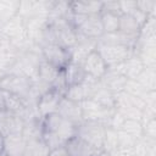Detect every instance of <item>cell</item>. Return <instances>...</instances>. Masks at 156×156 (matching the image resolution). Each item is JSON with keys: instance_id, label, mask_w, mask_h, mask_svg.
Segmentation results:
<instances>
[{"instance_id": "cell-1", "label": "cell", "mask_w": 156, "mask_h": 156, "mask_svg": "<svg viewBox=\"0 0 156 156\" xmlns=\"http://www.w3.org/2000/svg\"><path fill=\"white\" fill-rule=\"evenodd\" d=\"M77 126L65 119L58 113H52L43 118L41 139L50 150L65 146L66 143L76 136Z\"/></svg>"}, {"instance_id": "cell-2", "label": "cell", "mask_w": 156, "mask_h": 156, "mask_svg": "<svg viewBox=\"0 0 156 156\" xmlns=\"http://www.w3.org/2000/svg\"><path fill=\"white\" fill-rule=\"evenodd\" d=\"M106 126L95 121H83L77 126L76 135L98 150L102 151V143L105 136Z\"/></svg>"}, {"instance_id": "cell-3", "label": "cell", "mask_w": 156, "mask_h": 156, "mask_svg": "<svg viewBox=\"0 0 156 156\" xmlns=\"http://www.w3.org/2000/svg\"><path fill=\"white\" fill-rule=\"evenodd\" d=\"M96 51L102 57L104 62L107 67L116 66L118 63L124 62L129 56L134 54L132 48L122 46V45H112V44H102L98 41Z\"/></svg>"}, {"instance_id": "cell-4", "label": "cell", "mask_w": 156, "mask_h": 156, "mask_svg": "<svg viewBox=\"0 0 156 156\" xmlns=\"http://www.w3.org/2000/svg\"><path fill=\"white\" fill-rule=\"evenodd\" d=\"M79 105H80V110H82L83 121L100 122V123H104L106 127L108 124V121H110L112 113L115 112V108L105 107L93 99L84 100V101L79 102Z\"/></svg>"}, {"instance_id": "cell-5", "label": "cell", "mask_w": 156, "mask_h": 156, "mask_svg": "<svg viewBox=\"0 0 156 156\" xmlns=\"http://www.w3.org/2000/svg\"><path fill=\"white\" fill-rule=\"evenodd\" d=\"M30 87H32V80L20 74L6 73L0 79V89L7 93H11L13 95H17L22 99H26L29 96Z\"/></svg>"}, {"instance_id": "cell-6", "label": "cell", "mask_w": 156, "mask_h": 156, "mask_svg": "<svg viewBox=\"0 0 156 156\" xmlns=\"http://www.w3.org/2000/svg\"><path fill=\"white\" fill-rule=\"evenodd\" d=\"M99 85H100V79H95L93 77L87 76L82 83L68 87L65 91L63 98L76 102H82L84 100L91 99Z\"/></svg>"}, {"instance_id": "cell-7", "label": "cell", "mask_w": 156, "mask_h": 156, "mask_svg": "<svg viewBox=\"0 0 156 156\" xmlns=\"http://www.w3.org/2000/svg\"><path fill=\"white\" fill-rule=\"evenodd\" d=\"M43 57L46 62L58 69H65L71 62V51L56 44H48L41 48Z\"/></svg>"}, {"instance_id": "cell-8", "label": "cell", "mask_w": 156, "mask_h": 156, "mask_svg": "<svg viewBox=\"0 0 156 156\" xmlns=\"http://www.w3.org/2000/svg\"><path fill=\"white\" fill-rule=\"evenodd\" d=\"M127 77L123 74L122 71V65L118 63L116 66H111L107 67L106 73L102 76V78L100 79L102 87H105L107 90H110L111 93H113L115 95L123 91L126 83H127Z\"/></svg>"}, {"instance_id": "cell-9", "label": "cell", "mask_w": 156, "mask_h": 156, "mask_svg": "<svg viewBox=\"0 0 156 156\" xmlns=\"http://www.w3.org/2000/svg\"><path fill=\"white\" fill-rule=\"evenodd\" d=\"M62 98H63V95L52 88L50 90H48L45 94H43L37 101V110H38L39 116L41 118H44L49 115L56 113L58 104Z\"/></svg>"}, {"instance_id": "cell-10", "label": "cell", "mask_w": 156, "mask_h": 156, "mask_svg": "<svg viewBox=\"0 0 156 156\" xmlns=\"http://www.w3.org/2000/svg\"><path fill=\"white\" fill-rule=\"evenodd\" d=\"M79 35H83L89 39L99 40L104 35V28L99 15H90L84 18V21L76 28Z\"/></svg>"}, {"instance_id": "cell-11", "label": "cell", "mask_w": 156, "mask_h": 156, "mask_svg": "<svg viewBox=\"0 0 156 156\" xmlns=\"http://www.w3.org/2000/svg\"><path fill=\"white\" fill-rule=\"evenodd\" d=\"M24 121L15 113L0 110V134L6 136L9 134H21Z\"/></svg>"}, {"instance_id": "cell-12", "label": "cell", "mask_w": 156, "mask_h": 156, "mask_svg": "<svg viewBox=\"0 0 156 156\" xmlns=\"http://www.w3.org/2000/svg\"><path fill=\"white\" fill-rule=\"evenodd\" d=\"M82 67H83V69H84V72H85L87 76L93 77L95 79H101L102 76L107 71L106 63L104 62L102 57L100 56V54L96 50L91 51L85 57V60L82 63Z\"/></svg>"}, {"instance_id": "cell-13", "label": "cell", "mask_w": 156, "mask_h": 156, "mask_svg": "<svg viewBox=\"0 0 156 156\" xmlns=\"http://www.w3.org/2000/svg\"><path fill=\"white\" fill-rule=\"evenodd\" d=\"M77 35H78L77 44H76L72 49H69V51H71V61L82 65L83 61L85 60V57H87L91 51L96 50L98 40L85 38V37H83V35H79L78 33H77Z\"/></svg>"}, {"instance_id": "cell-14", "label": "cell", "mask_w": 156, "mask_h": 156, "mask_svg": "<svg viewBox=\"0 0 156 156\" xmlns=\"http://www.w3.org/2000/svg\"><path fill=\"white\" fill-rule=\"evenodd\" d=\"M56 113H58L61 117H63L65 119L72 122L76 126H78L80 122H83L82 110H80L79 102L68 100L66 98H62L61 99Z\"/></svg>"}, {"instance_id": "cell-15", "label": "cell", "mask_w": 156, "mask_h": 156, "mask_svg": "<svg viewBox=\"0 0 156 156\" xmlns=\"http://www.w3.org/2000/svg\"><path fill=\"white\" fill-rule=\"evenodd\" d=\"M68 156H99L101 150L95 149L77 135L69 139L65 145Z\"/></svg>"}, {"instance_id": "cell-16", "label": "cell", "mask_w": 156, "mask_h": 156, "mask_svg": "<svg viewBox=\"0 0 156 156\" xmlns=\"http://www.w3.org/2000/svg\"><path fill=\"white\" fill-rule=\"evenodd\" d=\"M20 51L7 39H0V68L7 73L17 61Z\"/></svg>"}, {"instance_id": "cell-17", "label": "cell", "mask_w": 156, "mask_h": 156, "mask_svg": "<svg viewBox=\"0 0 156 156\" xmlns=\"http://www.w3.org/2000/svg\"><path fill=\"white\" fill-rule=\"evenodd\" d=\"M24 34H27L24 21L17 15L12 20H10L5 24H2L0 39H7L11 41V40H15V39H17Z\"/></svg>"}, {"instance_id": "cell-18", "label": "cell", "mask_w": 156, "mask_h": 156, "mask_svg": "<svg viewBox=\"0 0 156 156\" xmlns=\"http://www.w3.org/2000/svg\"><path fill=\"white\" fill-rule=\"evenodd\" d=\"M27 141L22 134H9L4 136V154L7 156H23Z\"/></svg>"}, {"instance_id": "cell-19", "label": "cell", "mask_w": 156, "mask_h": 156, "mask_svg": "<svg viewBox=\"0 0 156 156\" xmlns=\"http://www.w3.org/2000/svg\"><path fill=\"white\" fill-rule=\"evenodd\" d=\"M138 35H128L119 30L113 33H105L98 41L102 44H112V45H122L127 48L134 49V45L136 43Z\"/></svg>"}, {"instance_id": "cell-20", "label": "cell", "mask_w": 156, "mask_h": 156, "mask_svg": "<svg viewBox=\"0 0 156 156\" xmlns=\"http://www.w3.org/2000/svg\"><path fill=\"white\" fill-rule=\"evenodd\" d=\"M69 5L73 13L83 16L99 15L102 9V1H73Z\"/></svg>"}, {"instance_id": "cell-21", "label": "cell", "mask_w": 156, "mask_h": 156, "mask_svg": "<svg viewBox=\"0 0 156 156\" xmlns=\"http://www.w3.org/2000/svg\"><path fill=\"white\" fill-rule=\"evenodd\" d=\"M63 76H65V80H66L67 88L71 87V85H76V84L82 83L87 77L82 65L72 62V61L63 69Z\"/></svg>"}, {"instance_id": "cell-22", "label": "cell", "mask_w": 156, "mask_h": 156, "mask_svg": "<svg viewBox=\"0 0 156 156\" xmlns=\"http://www.w3.org/2000/svg\"><path fill=\"white\" fill-rule=\"evenodd\" d=\"M21 134H22V136L24 138L26 141L35 140V139H41V134H43V118L37 117V118L26 121Z\"/></svg>"}, {"instance_id": "cell-23", "label": "cell", "mask_w": 156, "mask_h": 156, "mask_svg": "<svg viewBox=\"0 0 156 156\" xmlns=\"http://www.w3.org/2000/svg\"><path fill=\"white\" fill-rule=\"evenodd\" d=\"M62 69L56 68L55 66L50 65L49 62H46L43 58V61L39 65V68H38V79H40L41 82H44V83L49 84L50 87H52V84L57 79V77H58Z\"/></svg>"}, {"instance_id": "cell-24", "label": "cell", "mask_w": 156, "mask_h": 156, "mask_svg": "<svg viewBox=\"0 0 156 156\" xmlns=\"http://www.w3.org/2000/svg\"><path fill=\"white\" fill-rule=\"evenodd\" d=\"M20 0H0V24H5L18 15Z\"/></svg>"}, {"instance_id": "cell-25", "label": "cell", "mask_w": 156, "mask_h": 156, "mask_svg": "<svg viewBox=\"0 0 156 156\" xmlns=\"http://www.w3.org/2000/svg\"><path fill=\"white\" fill-rule=\"evenodd\" d=\"M144 68L145 67H144L141 60L135 54L129 56L123 62V73L127 77V79H135Z\"/></svg>"}, {"instance_id": "cell-26", "label": "cell", "mask_w": 156, "mask_h": 156, "mask_svg": "<svg viewBox=\"0 0 156 156\" xmlns=\"http://www.w3.org/2000/svg\"><path fill=\"white\" fill-rule=\"evenodd\" d=\"M50 149L44 143L43 139H35L27 141L23 156H48Z\"/></svg>"}, {"instance_id": "cell-27", "label": "cell", "mask_w": 156, "mask_h": 156, "mask_svg": "<svg viewBox=\"0 0 156 156\" xmlns=\"http://www.w3.org/2000/svg\"><path fill=\"white\" fill-rule=\"evenodd\" d=\"M119 16L121 15H118V13L108 12V11H101L100 12V20L102 23L104 34L105 33H113V32L118 30Z\"/></svg>"}, {"instance_id": "cell-28", "label": "cell", "mask_w": 156, "mask_h": 156, "mask_svg": "<svg viewBox=\"0 0 156 156\" xmlns=\"http://www.w3.org/2000/svg\"><path fill=\"white\" fill-rule=\"evenodd\" d=\"M139 29H140V26L138 24V22L134 20L132 15L119 16V26H118L119 32L128 34V35H138Z\"/></svg>"}, {"instance_id": "cell-29", "label": "cell", "mask_w": 156, "mask_h": 156, "mask_svg": "<svg viewBox=\"0 0 156 156\" xmlns=\"http://www.w3.org/2000/svg\"><path fill=\"white\" fill-rule=\"evenodd\" d=\"M93 100H95L96 102H99L100 105L108 107V108H115V94L111 93L110 90H107L105 87H102L101 82L99 88L96 89V91L94 93Z\"/></svg>"}, {"instance_id": "cell-30", "label": "cell", "mask_w": 156, "mask_h": 156, "mask_svg": "<svg viewBox=\"0 0 156 156\" xmlns=\"http://www.w3.org/2000/svg\"><path fill=\"white\" fill-rule=\"evenodd\" d=\"M117 150H118V135H117V130L113 129V128H111V127H106L105 136H104V143H102V151L113 155Z\"/></svg>"}, {"instance_id": "cell-31", "label": "cell", "mask_w": 156, "mask_h": 156, "mask_svg": "<svg viewBox=\"0 0 156 156\" xmlns=\"http://www.w3.org/2000/svg\"><path fill=\"white\" fill-rule=\"evenodd\" d=\"M146 90H156V68L145 67L140 74L135 78Z\"/></svg>"}, {"instance_id": "cell-32", "label": "cell", "mask_w": 156, "mask_h": 156, "mask_svg": "<svg viewBox=\"0 0 156 156\" xmlns=\"http://www.w3.org/2000/svg\"><path fill=\"white\" fill-rule=\"evenodd\" d=\"M119 130H123L128 134H130L132 136L139 139L143 135V127H141V122L136 121V119H128L126 118L119 128Z\"/></svg>"}, {"instance_id": "cell-33", "label": "cell", "mask_w": 156, "mask_h": 156, "mask_svg": "<svg viewBox=\"0 0 156 156\" xmlns=\"http://www.w3.org/2000/svg\"><path fill=\"white\" fill-rule=\"evenodd\" d=\"M124 91H127L128 94H130L133 96L144 99V96L146 95V93L149 90H146L138 80H135V79H128L127 83H126V87H124Z\"/></svg>"}, {"instance_id": "cell-34", "label": "cell", "mask_w": 156, "mask_h": 156, "mask_svg": "<svg viewBox=\"0 0 156 156\" xmlns=\"http://www.w3.org/2000/svg\"><path fill=\"white\" fill-rule=\"evenodd\" d=\"M118 135V149L121 150H132L133 145L136 141V138L132 136L130 134L123 132V130H117Z\"/></svg>"}, {"instance_id": "cell-35", "label": "cell", "mask_w": 156, "mask_h": 156, "mask_svg": "<svg viewBox=\"0 0 156 156\" xmlns=\"http://www.w3.org/2000/svg\"><path fill=\"white\" fill-rule=\"evenodd\" d=\"M136 9L147 16H156V1H150V0L136 1Z\"/></svg>"}, {"instance_id": "cell-36", "label": "cell", "mask_w": 156, "mask_h": 156, "mask_svg": "<svg viewBox=\"0 0 156 156\" xmlns=\"http://www.w3.org/2000/svg\"><path fill=\"white\" fill-rule=\"evenodd\" d=\"M141 127H143V136L156 140V118L141 122Z\"/></svg>"}, {"instance_id": "cell-37", "label": "cell", "mask_w": 156, "mask_h": 156, "mask_svg": "<svg viewBox=\"0 0 156 156\" xmlns=\"http://www.w3.org/2000/svg\"><path fill=\"white\" fill-rule=\"evenodd\" d=\"M121 15H132L136 10V1H118Z\"/></svg>"}, {"instance_id": "cell-38", "label": "cell", "mask_w": 156, "mask_h": 156, "mask_svg": "<svg viewBox=\"0 0 156 156\" xmlns=\"http://www.w3.org/2000/svg\"><path fill=\"white\" fill-rule=\"evenodd\" d=\"M48 156H68V152H67V150H66L65 146H61V147L50 150V152H49Z\"/></svg>"}, {"instance_id": "cell-39", "label": "cell", "mask_w": 156, "mask_h": 156, "mask_svg": "<svg viewBox=\"0 0 156 156\" xmlns=\"http://www.w3.org/2000/svg\"><path fill=\"white\" fill-rule=\"evenodd\" d=\"M6 91L0 89V110H5L6 111Z\"/></svg>"}, {"instance_id": "cell-40", "label": "cell", "mask_w": 156, "mask_h": 156, "mask_svg": "<svg viewBox=\"0 0 156 156\" xmlns=\"http://www.w3.org/2000/svg\"><path fill=\"white\" fill-rule=\"evenodd\" d=\"M112 156H133V154H132V150H121V149H118Z\"/></svg>"}, {"instance_id": "cell-41", "label": "cell", "mask_w": 156, "mask_h": 156, "mask_svg": "<svg viewBox=\"0 0 156 156\" xmlns=\"http://www.w3.org/2000/svg\"><path fill=\"white\" fill-rule=\"evenodd\" d=\"M4 152V136L0 134V155Z\"/></svg>"}, {"instance_id": "cell-42", "label": "cell", "mask_w": 156, "mask_h": 156, "mask_svg": "<svg viewBox=\"0 0 156 156\" xmlns=\"http://www.w3.org/2000/svg\"><path fill=\"white\" fill-rule=\"evenodd\" d=\"M99 156H112L111 154H107V152H105V151H101L100 154H99Z\"/></svg>"}, {"instance_id": "cell-43", "label": "cell", "mask_w": 156, "mask_h": 156, "mask_svg": "<svg viewBox=\"0 0 156 156\" xmlns=\"http://www.w3.org/2000/svg\"><path fill=\"white\" fill-rule=\"evenodd\" d=\"M147 156H156V150H152V151H150Z\"/></svg>"}, {"instance_id": "cell-44", "label": "cell", "mask_w": 156, "mask_h": 156, "mask_svg": "<svg viewBox=\"0 0 156 156\" xmlns=\"http://www.w3.org/2000/svg\"><path fill=\"white\" fill-rule=\"evenodd\" d=\"M5 74H6V73H5V72H4V71H2L1 68H0V79H1V78H2V77H4Z\"/></svg>"}, {"instance_id": "cell-45", "label": "cell", "mask_w": 156, "mask_h": 156, "mask_svg": "<svg viewBox=\"0 0 156 156\" xmlns=\"http://www.w3.org/2000/svg\"><path fill=\"white\" fill-rule=\"evenodd\" d=\"M0 156H7V155H6V154H4V152H2V154H1V155H0Z\"/></svg>"}]
</instances>
